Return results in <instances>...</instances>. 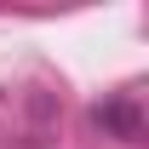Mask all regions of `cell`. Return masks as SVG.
<instances>
[{
	"instance_id": "1",
	"label": "cell",
	"mask_w": 149,
	"mask_h": 149,
	"mask_svg": "<svg viewBox=\"0 0 149 149\" xmlns=\"http://www.w3.org/2000/svg\"><path fill=\"white\" fill-rule=\"evenodd\" d=\"M92 126H97V132H115V138H126V143L143 138V120H138V103H132V97L97 103V109H92Z\"/></svg>"
}]
</instances>
